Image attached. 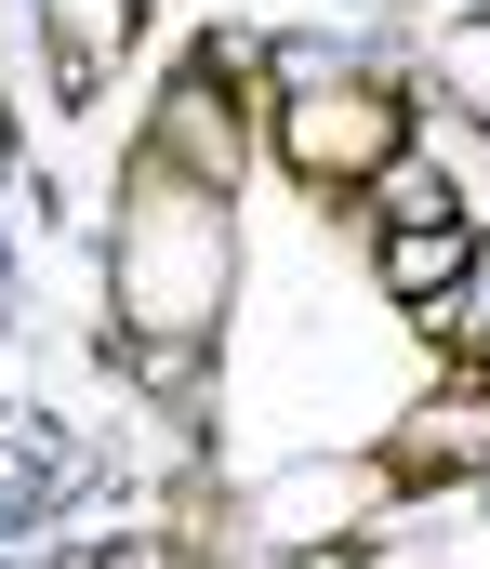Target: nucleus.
I'll use <instances>...</instances> for the list:
<instances>
[{
    "mask_svg": "<svg viewBox=\"0 0 490 569\" xmlns=\"http://www.w3.org/2000/svg\"><path fill=\"white\" fill-rule=\"evenodd\" d=\"M147 159H172L186 186H226V172H239V93H226V53H199V67L160 93V133H147Z\"/></svg>",
    "mask_w": 490,
    "mask_h": 569,
    "instance_id": "obj_3",
    "label": "nucleus"
},
{
    "mask_svg": "<svg viewBox=\"0 0 490 569\" xmlns=\"http://www.w3.org/2000/svg\"><path fill=\"white\" fill-rule=\"evenodd\" d=\"M398 133H411L398 80H358V67H306L292 107H279V159H292L306 186H371V172L398 159Z\"/></svg>",
    "mask_w": 490,
    "mask_h": 569,
    "instance_id": "obj_2",
    "label": "nucleus"
},
{
    "mask_svg": "<svg viewBox=\"0 0 490 569\" xmlns=\"http://www.w3.org/2000/svg\"><path fill=\"white\" fill-rule=\"evenodd\" d=\"M384 463H398V477H478V463H490V398H438V411H411Z\"/></svg>",
    "mask_w": 490,
    "mask_h": 569,
    "instance_id": "obj_4",
    "label": "nucleus"
},
{
    "mask_svg": "<svg viewBox=\"0 0 490 569\" xmlns=\"http://www.w3.org/2000/svg\"><path fill=\"white\" fill-rule=\"evenodd\" d=\"M226 305V186H186L172 159H133L120 199V331L133 345H199Z\"/></svg>",
    "mask_w": 490,
    "mask_h": 569,
    "instance_id": "obj_1",
    "label": "nucleus"
},
{
    "mask_svg": "<svg viewBox=\"0 0 490 569\" xmlns=\"http://www.w3.org/2000/svg\"><path fill=\"white\" fill-rule=\"evenodd\" d=\"M464 266H478L464 212H438V226H398V239H384V291H398V305H451Z\"/></svg>",
    "mask_w": 490,
    "mask_h": 569,
    "instance_id": "obj_5",
    "label": "nucleus"
}]
</instances>
